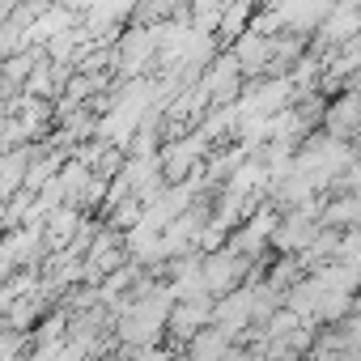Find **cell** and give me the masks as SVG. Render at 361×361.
<instances>
[{
	"label": "cell",
	"mask_w": 361,
	"mask_h": 361,
	"mask_svg": "<svg viewBox=\"0 0 361 361\" xmlns=\"http://www.w3.org/2000/svg\"><path fill=\"white\" fill-rule=\"evenodd\" d=\"M247 272H251V255H243V251H234V247L204 255V289H209V293H230V289H238V281H243Z\"/></svg>",
	"instance_id": "cell-1"
},
{
	"label": "cell",
	"mask_w": 361,
	"mask_h": 361,
	"mask_svg": "<svg viewBox=\"0 0 361 361\" xmlns=\"http://www.w3.org/2000/svg\"><path fill=\"white\" fill-rule=\"evenodd\" d=\"M188 353L192 357H221V353H230V336L213 323V327H200L192 340H188Z\"/></svg>",
	"instance_id": "cell-2"
}]
</instances>
